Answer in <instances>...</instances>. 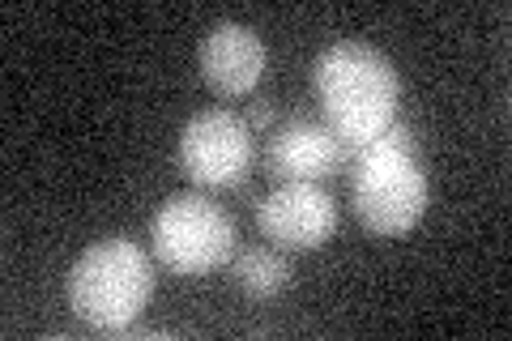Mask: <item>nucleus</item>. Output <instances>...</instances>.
<instances>
[{
  "instance_id": "f257e3e1",
  "label": "nucleus",
  "mask_w": 512,
  "mask_h": 341,
  "mask_svg": "<svg viewBox=\"0 0 512 341\" xmlns=\"http://www.w3.org/2000/svg\"><path fill=\"white\" fill-rule=\"evenodd\" d=\"M312 90L320 103V120L355 154L359 145H367L397 120L402 77H397V64L380 47L359 39H338L316 56Z\"/></svg>"
},
{
  "instance_id": "f03ea898",
  "label": "nucleus",
  "mask_w": 512,
  "mask_h": 341,
  "mask_svg": "<svg viewBox=\"0 0 512 341\" xmlns=\"http://www.w3.org/2000/svg\"><path fill=\"white\" fill-rule=\"evenodd\" d=\"M350 171V205L359 222L376 235H402L427 214V171L419 162V141L410 124L393 120L384 133L359 145L346 162Z\"/></svg>"
},
{
  "instance_id": "7ed1b4c3",
  "label": "nucleus",
  "mask_w": 512,
  "mask_h": 341,
  "mask_svg": "<svg viewBox=\"0 0 512 341\" xmlns=\"http://www.w3.org/2000/svg\"><path fill=\"white\" fill-rule=\"evenodd\" d=\"M69 307L90 329H128L154 295V261L133 239H99L69 269Z\"/></svg>"
},
{
  "instance_id": "20e7f679",
  "label": "nucleus",
  "mask_w": 512,
  "mask_h": 341,
  "mask_svg": "<svg viewBox=\"0 0 512 341\" xmlns=\"http://www.w3.org/2000/svg\"><path fill=\"white\" fill-rule=\"evenodd\" d=\"M154 256L171 273L205 278L231 261L235 252V218L205 192H175L150 218Z\"/></svg>"
},
{
  "instance_id": "39448f33",
  "label": "nucleus",
  "mask_w": 512,
  "mask_h": 341,
  "mask_svg": "<svg viewBox=\"0 0 512 341\" xmlns=\"http://www.w3.org/2000/svg\"><path fill=\"white\" fill-rule=\"evenodd\" d=\"M252 158V128L227 107H205L180 128V167L197 188H239Z\"/></svg>"
},
{
  "instance_id": "423d86ee",
  "label": "nucleus",
  "mask_w": 512,
  "mask_h": 341,
  "mask_svg": "<svg viewBox=\"0 0 512 341\" xmlns=\"http://www.w3.org/2000/svg\"><path fill=\"white\" fill-rule=\"evenodd\" d=\"M256 226L282 252H312L338 231V201L316 180H282L256 201Z\"/></svg>"
},
{
  "instance_id": "0eeeda50",
  "label": "nucleus",
  "mask_w": 512,
  "mask_h": 341,
  "mask_svg": "<svg viewBox=\"0 0 512 341\" xmlns=\"http://www.w3.org/2000/svg\"><path fill=\"white\" fill-rule=\"evenodd\" d=\"M265 175L274 180H329L333 171H342L350 162L346 141L333 133V128L320 120V116H291V120H278L269 128V141H265Z\"/></svg>"
},
{
  "instance_id": "6e6552de",
  "label": "nucleus",
  "mask_w": 512,
  "mask_h": 341,
  "mask_svg": "<svg viewBox=\"0 0 512 341\" xmlns=\"http://www.w3.org/2000/svg\"><path fill=\"white\" fill-rule=\"evenodd\" d=\"M201 77L218 94H248L265 77V39L244 22H214L197 47Z\"/></svg>"
},
{
  "instance_id": "1a4fd4ad",
  "label": "nucleus",
  "mask_w": 512,
  "mask_h": 341,
  "mask_svg": "<svg viewBox=\"0 0 512 341\" xmlns=\"http://www.w3.org/2000/svg\"><path fill=\"white\" fill-rule=\"evenodd\" d=\"M231 278L252 299H274L291 286V265H286V256L274 248H248L231 261Z\"/></svg>"
},
{
  "instance_id": "9d476101",
  "label": "nucleus",
  "mask_w": 512,
  "mask_h": 341,
  "mask_svg": "<svg viewBox=\"0 0 512 341\" xmlns=\"http://www.w3.org/2000/svg\"><path fill=\"white\" fill-rule=\"evenodd\" d=\"M248 128H274V99H256L248 107Z\"/></svg>"
}]
</instances>
